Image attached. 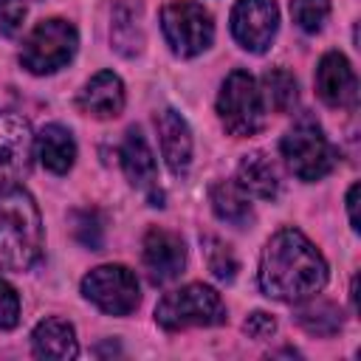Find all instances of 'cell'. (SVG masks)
I'll return each mask as SVG.
<instances>
[{"instance_id": "cell-4", "label": "cell", "mask_w": 361, "mask_h": 361, "mask_svg": "<svg viewBox=\"0 0 361 361\" xmlns=\"http://www.w3.org/2000/svg\"><path fill=\"white\" fill-rule=\"evenodd\" d=\"M290 172L302 180H322L336 166V149L313 118H299L279 144Z\"/></svg>"}, {"instance_id": "cell-15", "label": "cell", "mask_w": 361, "mask_h": 361, "mask_svg": "<svg viewBox=\"0 0 361 361\" xmlns=\"http://www.w3.org/2000/svg\"><path fill=\"white\" fill-rule=\"evenodd\" d=\"M31 347L37 358H54V361H68L79 355L76 333L68 322L62 319H45L34 327L31 333Z\"/></svg>"}, {"instance_id": "cell-28", "label": "cell", "mask_w": 361, "mask_h": 361, "mask_svg": "<svg viewBox=\"0 0 361 361\" xmlns=\"http://www.w3.org/2000/svg\"><path fill=\"white\" fill-rule=\"evenodd\" d=\"M243 330H245L251 338H271V336L276 333V322H274V316L257 310V313H251V316L245 319Z\"/></svg>"}, {"instance_id": "cell-1", "label": "cell", "mask_w": 361, "mask_h": 361, "mask_svg": "<svg viewBox=\"0 0 361 361\" xmlns=\"http://www.w3.org/2000/svg\"><path fill=\"white\" fill-rule=\"evenodd\" d=\"M327 282V262L296 228L276 231L259 259V288L279 302H305Z\"/></svg>"}, {"instance_id": "cell-29", "label": "cell", "mask_w": 361, "mask_h": 361, "mask_svg": "<svg viewBox=\"0 0 361 361\" xmlns=\"http://www.w3.org/2000/svg\"><path fill=\"white\" fill-rule=\"evenodd\" d=\"M347 214H350V226L358 231V183H353L347 192Z\"/></svg>"}, {"instance_id": "cell-5", "label": "cell", "mask_w": 361, "mask_h": 361, "mask_svg": "<svg viewBox=\"0 0 361 361\" xmlns=\"http://www.w3.org/2000/svg\"><path fill=\"white\" fill-rule=\"evenodd\" d=\"M76 45H79L76 28L68 20L51 17L37 23L34 31L25 37L20 62L31 73H54L71 62V56L76 54Z\"/></svg>"}, {"instance_id": "cell-10", "label": "cell", "mask_w": 361, "mask_h": 361, "mask_svg": "<svg viewBox=\"0 0 361 361\" xmlns=\"http://www.w3.org/2000/svg\"><path fill=\"white\" fill-rule=\"evenodd\" d=\"M31 127L17 113H0V186H11L28 172L31 161Z\"/></svg>"}, {"instance_id": "cell-27", "label": "cell", "mask_w": 361, "mask_h": 361, "mask_svg": "<svg viewBox=\"0 0 361 361\" xmlns=\"http://www.w3.org/2000/svg\"><path fill=\"white\" fill-rule=\"evenodd\" d=\"M25 20V0H0V31L17 34Z\"/></svg>"}, {"instance_id": "cell-21", "label": "cell", "mask_w": 361, "mask_h": 361, "mask_svg": "<svg viewBox=\"0 0 361 361\" xmlns=\"http://www.w3.org/2000/svg\"><path fill=\"white\" fill-rule=\"evenodd\" d=\"M296 322L310 333V336H333L341 330V310L333 302H307L305 307L296 310Z\"/></svg>"}, {"instance_id": "cell-13", "label": "cell", "mask_w": 361, "mask_h": 361, "mask_svg": "<svg viewBox=\"0 0 361 361\" xmlns=\"http://www.w3.org/2000/svg\"><path fill=\"white\" fill-rule=\"evenodd\" d=\"M79 110L93 118H116L124 107V85L113 71H99L76 99Z\"/></svg>"}, {"instance_id": "cell-9", "label": "cell", "mask_w": 361, "mask_h": 361, "mask_svg": "<svg viewBox=\"0 0 361 361\" xmlns=\"http://www.w3.org/2000/svg\"><path fill=\"white\" fill-rule=\"evenodd\" d=\"M279 11L276 0H237L231 11V34L234 39L254 54L268 51L274 34H276Z\"/></svg>"}, {"instance_id": "cell-17", "label": "cell", "mask_w": 361, "mask_h": 361, "mask_svg": "<svg viewBox=\"0 0 361 361\" xmlns=\"http://www.w3.org/2000/svg\"><path fill=\"white\" fill-rule=\"evenodd\" d=\"M121 166L130 178L133 186L141 189H152L155 186V155L147 144V138L141 135L138 127H130L121 144Z\"/></svg>"}, {"instance_id": "cell-26", "label": "cell", "mask_w": 361, "mask_h": 361, "mask_svg": "<svg viewBox=\"0 0 361 361\" xmlns=\"http://www.w3.org/2000/svg\"><path fill=\"white\" fill-rule=\"evenodd\" d=\"M20 322V296L17 290L0 279V330H11Z\"/></svg>"}, {"instance_id": "cell-14", "label": "cell", "mask_w": 361, "mask_h": 361, "mask_svg": "<svg viewBox=\"0 0 361 361\" xmlns=\"http://www.w3.org/2000/svg\"><path fill=\"white\" fill-rule=\"evenodd\" d=\"M158 138H161V152L166 166L175 175H183L192 164V133L178 110L166 107L158 113Z\"/></svg>"}, {"instance_id": "cell-25", "label": "cell", "mask_w": 361, "mask_h": 361, "mask_svg": "<svg viewBox=\"0 0 361 361\" xmlns=\"http://www.w3.org/2000/svg\"><path fill=\"white\" fill-rule=\"evenodd\" d=\"M73 234H76V240L82 243V245H87V248H99L102 245V220H99V214L96 212H76L73 214Z\"/></svg>"}, {"instance_id": "cell-11", "label": "cell", "mask_w": 361, "mask_h": 361, "mask_svg": "<svg viewBox=\"0 0 361 361\" xmlns=\"http://www.w3.org/2000/svg\"><path fill=\"white\" fill-rule=\"evenodd\" d=\"M316 90L324 104L330 107H353L358 99V79L353 65L347 62L344 54L330 51L319 59L316 68Z\"/></svg>"}, {"instance_id": "cell-20", "label": "cell", "mask_w": 361, "mask_h": 361, "mask_svg": "<svg viewBox=\"0 0 361 361\" xmlns=\"http://www.w3.org/2000/svg\"><path fill=\"white\" fill-rule=\"evenodd\" d=\"M245 192L257 195V197H276L279 192V178H276V169L271 164V158H265L262 152H251L240 161V180H237Z\"/></svg>"}, {"instance_id": "cell-19", "label": "cell", "mask_w": 361, "mask_h": 361, "mask_svg": "<svg viewBox=\"0 0 361 361\" xmlns=\"http://www.w3.org/2000/svg\"><path fill=\"white\" fill-rule=\"evenodd\" d=\"M212 209L220 220L231 223V226H245L251 223V200L248 192L237 183V180H220L212 186Z\"/></svg>"}, {"instance_id": "cell-12", "label": "cell", "mask_w": 361, "mask_h": 361, "mask_svg": "<svg viewBox=\"0 0 361 361\" xmlns=\"http://www.w3.org/2000/svg\"><path fill=\"white\" fill-rule=\"evenodd\" d=\"M186 265L183 240L166 228H149L144 237V268L155 285L175 279Z\"/></svg>"}, {"instance_id": "cell-2", "label": "cell", "mask_w": 361, "mask_h": 361, "mask_svg": "<svg viewBox=\"0 0 361 361\" xmlns=\"http://www.w3.org/2000/svg\"><path fill=\"white\" fill-rule=\"evenodd\" d=\"M42 248V220L31 195L20 186H0V265L25 271Z\"/></svg>"}, {"instance_id": "cell-8", "label": "cell", "mask_w": 361, "mask_h": 361, "mask_svg": "<svg viewBox=\"0 0 361 361\" xmlns=\"http://www.w3.org/2000/svg\"><path fill=\"white\" fill-rule=\"evenodd\" d=\"M82 293L110 316H127L138 307V279L124 265H99L82 279Z\"/></svg>"}, {"instance_id": "cell-3", "label": "cell", "mask_w": 361, "mask_h": 361, "mask_svg": "<svg viewBox=\"0 0 361 361\" xmlns=\"http://www.w3.org/2000/svg\"><path fill=\"white\" fill-rule=\"evenodd\" d=\"M155 319L164 330L212 327L226 322V305L214 288L192 282L180 290L166 293L155 307Z\"/></svg>"}, {"instance_id": "cell-7", "label": "cell", "mask_w": 361, "mask_h": 361, "mask_svg": "<svg viewBox=\"0 0 361 361\" xmlns=\"http://www.w3.org/2000/svg\"><path fill=\"white\" fill-rule=\"evenodd\" d=\"M161 28L178 56H197L214 39L212 14L195 0H175L161 11Z\"/></svg>"}, {"instance_id": "cell-23", "label": "cell", "mask_w": 361, "mask_h": 361, "mask_svg": "<svg viewBox=\"0 0 361 361\" xmlns=\"http://www.w3.org/2000/svg\"><path fill=\"white\" fill-rule=\"evenodd\" d=\"M203 245H206V262H209V271L220 279V282H231L240 271V262L231 251V245H226L223 240L217 237H203Z\"/></svg>"}, {"instance_id": "cell-18", "label": "cell", "mask_w": 361, "mask_h": 361, "mask_svg": "<svg viewBox=\"0 0 361 361\" xmlns=\"http://www.w3.org/2000/svg\"><path fill=\"white\" fill-rule=\"evenodd\" d=\"M113 45L118 54L133 56L144 45L141 34V3L138 0H121L113 11Z\"/></svg>"}, {"instance_id": "cell-6", "label": "cell", "mask_w": 361, "mask_h": 361, "mask_svg": "<svg viewBox=\"0 0 361 361\" xmlns=\"http://www.w3.org/2000/svg\"><path fill=\"white\" fill-rule=\"evenodd\" d=\"M217 116L231 135H254L265 124L262 93L251 73L231 71L217 96Z\"/></svg>"}, {"instance_id": "cell-24", "label": "cell", "mask_w": 361, "mask_h": 361, "mask_svg": "<svg viewBox=\"0 0 361 361\" xmlns=\"http://www.w3.org/2000/svg\"><path fill=\"white\" fill-rule=\"evenodd\" d=\"M290 14L302 31L316 34V31H322V25L330 14V0H290Z\"/></svg>"}, {"instance_id": "cell-16", "label": "cell", "mask_w": 361, "mask_h": 361, "mask_svg": "<svg viewBox=\"0 0 361 361\" xmlns=\"http://www.w3.org/2000/svg\"><path fill=\"white\" fill-rule=\"evenodd\" d=\"M37 158L45 169H51L56 175H65L73 166V158H76V141H73L71 130L62 127V124L42 127L39 135H37Z\"/></svg>"}, {"instance_id": "cell-22", "label": "cell", "mask_w": 361, "mask_h": 361, "mask_svg": "<svg viewBox=\"0 0 361 361\" xmlns=\"http://www.w3.org/2000/svg\"><path fill=\"white\" fill-rule=\"evenodd\" d=\"M262 87H265L268 104H271L276 113H290V110L296 107L299 87H296V79H293L290 71H285V68H271V71L262 76Z\"/></svg>"}]
</instances>
